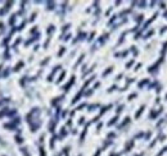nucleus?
I'll return each instance as SVG.
<instances>
[{
  "label": "nucleus",
  "mask_w": 167,
  "mask_h": 156,
  "mask_svg": "<svg viewBox=\"0 0 167 156\" xmlns=\"http://www.w3.org/2000/svg\"><path fill=\"white\" fill-rule=\"evenodd\" d=\"M73 81H75V77H72V79H71V81H70V82H68V83H67V84H66V86H65V87H63V88H65V91H68V90H70V87H71V86H72V83H73Z\"/></svg>",
  "instance_id": "obj_1"
},
{
  "label": "nucleus",
  "mask_w": 167,
  "mask_h": 156,
  "mask_svg": "<svg viewBox=\"0 0 167 156\" xmlns=\"http://www.w3.org/2000/svg\"><path fill=\"white\" fill-rule=\"evenodd\" d=\"M14 21H16V16H12V18L9 19V24H13Z\"/></svg>",
  "instance_id": "obj_10"
},
{
  "label": "nucleus",
  "mask_w": 167,
  "mask_h": 156,
  "mask_svg": "<svg viewBox=\"0 0 167 156\" xmlns=\"http://www.w3.org/2000/svg\"><path fill=\"white\" fill-rule=\"evenodd\" d=\"M65 76H66V73H65V72H62V74H60V77L58 78V81H57V82H58V83H59V82H62L63 78H65Z\"/></svg>",
  "instance_id": "obj_6"
},
{
  "label": "nucleus",
  "mask_w": 167,
  "mask_h": 156,
  "mask_svg": "<svg viewBox=\"0 0 167 156\" xmlns=\"http://www.w3.org/2000/svg\"><path fill=\"white\" fill-rule=\"evenodd\" d=\"M143 111H144V106H141V108L139 109V111H138L136 114H135V116H136V118H139V116H140L141 114H143Z\"/></svg>",
  "instance_id": "obj_3"
},
{
  "label": "nucleus",
  "mask_w": 167,
  "mask_h": 156,
  "mask_svg": "<svg viewBox=\"0 0 167 156\" xmlns=\"http://www.w3.org/2000/svg\"><path fill=\"white\" fill-rule=\"evenodd\" d=\"M22 67H23V62H19L18 64L14 67V72H18V70H21V68H22Z\"/></svg>",
  "instance_id": "obj_2"
},
{
  "label": "nucleus",
  "mask_w": 167,
  "mask_h": 156,
  "mask_svg": "<svg viewBox=\"0 0 167 156\" xmlns=\"http://www.w3.org/2000/svg\"><path fill=\"white\" fill-rule=\"evenodd\" d=\"M40 154H41V156H47V155H45V152H44V148H42V147H40Z\"/></svg>",
  "instance_id": "obj_12"
},
{
  "label": "nucleus",
  "mask_w": 167,
  "mask_h": 156,
  "mask_svg": "<svg viewBox=\"0 0 167 156\" xmlns=\"http://www.w3.org/2000/svg\"><path fill=\"white\" fill-rule=\"evenodd\" d=\"M63 52H65V48H63V49H62V50H60V51H59V56H60V55H62V54H63Z\"/></svg>",
  "instance_id": "obj_13"
},
{
  "label": "nucleus",
  "mask_w": 167,
  "mask_h": 156,
  "mask_svg": "<svg viewBox=\"0 0 167 156\" xmlns=\"http://www.w3.org/2000/svg\"><path fill=\"white\" fill-rule=\"evenodd\" d=\"M1 156H5V155H1Z\"/></svg>",
  "instance_id": "obj_15"
},
{
  "label": "nucleus",
  "mask_w": 167,
  "mask_h": 156,
  "mask_svg": "<svg viewBox=\"0 0 167 156\" xmlns=\"http://www.w3.org/2000/svg\"><path fill=\"white\" fill-rule=\"evenodd\" d=\"M80 97H81V92H80V94H77L76 96H75V99L72 100V104H75V102H77V101H79V100H80Z\"/></svg>",
  "instance_id": "obj_4"
},
{
  "label": "nucleus",
  "mask_w": 167,
  "mask_h": 156,
  "mask_svg": "<svg viewBox=\"0 0 167 156\" xmlns=\"http://www.w3.org/2000/svg\"><path fill=\"white\" fill-rule=\"evenodd\" d=\"M8 76H9V69L6 68V69H5V72H3V78H6Z\"/></svg>",
  "instance_id": "obj_7"
},
{
  "label": "nucleus",
  "mask_w": 167,
  "mask_h": 156,
  "mask_svg": "<svg viewBox=\"0 0 167 156\" xmlns=\"http://www.w3.org/2000/svg\"><path fill=\"white\" fill-rule=\"evenodd\" d=\"M1 68H3V67H1V65H0V69H1Z\"/></svg>",
  "instance_id": "obj_14"
},
{
  "label": "nucleus",
  "mask_w": 167,
  "mask_h": 156,
  "mask_svg": "<svg viewBox=\"0 0 167 156\" xmlns=\"http://www.w3.org/2000/svg\"><path fill=\"white\" fill-rule=\"evenodd\" d=\"M117 119H118V118H117V116H116V118H113V119L111 120V122H109V123H108V126H112V124H115V123L117 122Z\"/></svg>",
  "instance_id": "obj_8"
},
{
  "label": "nucleus",
  "mask_w": 167,
  "mask_h": 156,
  "mask_svg": "<svg viewBox=\"0 0 167 156\" xmlns=\"http://www.w3.org/2000/svg\"><path fill=\"white\" fill-rule=\"evenodd\" d=\"M112 70H113V68H112V67H109V68H108L107 70H104V73H103V76L105 77V76H107V74H109V73H111Z\"/></svg>",
  "instance_id": "obj_5"
},
{
  "label": "nucleus",
  "mask_w": 167,
  "mask_h": 156,
  "mask_svg": "<svg viewBox=\"0 0 167 156\" xmlns=\"http://www.w3.org/2000/svg\"><path fill=\"white\" fill-rule=\"evenodd\" d=\"M16 141H17V142H18V143H22V142H23L22 137H19V136H17V137H16Z\"/></svg>",
  "instance_id": "obj_9"
},
{
  "label": "nucleus",
  "mask_w": 167,
  "mask_h": 156,
  "mask_svg": "<svg viewBox=\"0 0 167 156\" xmlns=\"http://www.w3.org/2000/svg\"><path fill=\"white\" fill-rule=\"evenodd\" d=\"M21 151H22V154H23V155H26V156H30V154H28V152H27V150H26V148H22V150H21Z\"/></svg>",
  "instance_id": "obj_11"
}]
</instances>
